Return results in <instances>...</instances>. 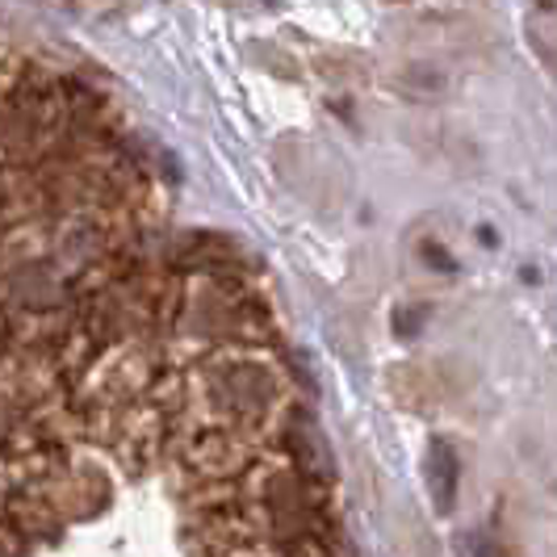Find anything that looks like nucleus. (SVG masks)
I'll return each instance as SVG.
<instances>
[{"label":"nucleus","instance_id":"obj_1","mask_svg":"<svg viewBox=\"0 0 557 557\" xmlns=\"http://www.w3.org/2000/svg\"><path fill=\"white\" fill-rule=\"evenodd\" d=\"M194 391L206 398L214 428L256 432L277 411L281 377L251 344H219L194 364Z\"/></svg>","mask_w":557,"mask_h":557}]
</instances>
